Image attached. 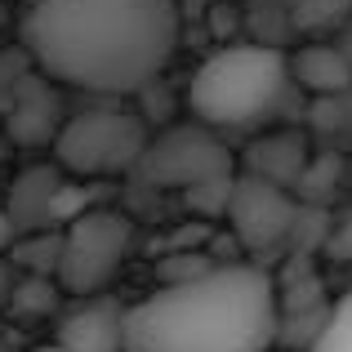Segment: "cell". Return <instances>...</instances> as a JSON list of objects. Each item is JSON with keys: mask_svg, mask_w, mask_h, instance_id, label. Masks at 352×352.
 <instances>
[{"mask_svg": "<svg viewBox=\"0 0 352 352\" xmlns=\"http://www.w3.org/2000/svg\"><path fill=\"white\" fill-rule=\"evenodd\" d=\"M179 23V0H32L23 41L63 85L134 94L174 58Z\"/></svg>", "mask_w": 352, "mask_h": 352, "instance_id": "1", "label": "cell"}, {"mask_svg": "<svg viewBox=\"0 0 352 352\" xmlns=\"http://www.w3.org/2000/svg\"><path fill=\"white\" fill-rule=\"evenodd\" d=\"M276 285L258 263H219L125 308V352H267Z\"/></svg>", "mask_w": 352, "mask_h": 352, "instance_id": "2", "label": "cell"}, {"mask_svg": "<svg viewBox=\"0 0 352 352\" xmlns=\"http://www.w3.org/2000/svg\"><path fill=\"white\" fill-rule=\"evenodd\" d=\"M290 89V63L272 45H223L188 80V107L201 125H250Z\"/></svg>", "mask_w": 352, "mask_h": 352, "instance_id": "3", "label": "cell"}, {"mask_svg": "<svg viewBox=\"0 0 352 352\" xmlns=\"http://www.w3.org/2000/svg\"><path fill=\"white\" fill-rule=\"evenodd\" d=\"M143 147L147 125L134 112H116V107L76 112L54 129V156L63 174H76V179H107V174L134 170Z\"/></svg>", "mask_w": 352, "mask_h": 352, "instance_id": "4", "label": "cell"}, {"mask_svg": "<svg viewBox=\"0 0 352 352\" xmlns=\"http://www.w3.org/2000/svg\"><path fill=\"white\" fill-rule=\"evenodd\" d=\"M129 254V219L116 210H85L72 219L58 245V285L67 294H98Z\"/></svg>", "mask_w": 352, "mask_h": 352, "instance_id": "5", "label": "cell"}, {"mask_svg": "<svg viewBox=\"0 0 352 352\" xmlns=\"http://www.w3.org/2000/svg\"><path fill=\"white\" fill-rule=\"evenodd\" d=\"M134 170L156 188L188 192V188H201V183L223 179L232 170V152L210 134V125H170L156 138H147Z\"/></svg>", "mask_w": 352, "mask_h": 352, "instance_id": "6", "label": "cell"}, {"mask_svg": "<svg viewBox=\"0 0 352 352\" xmlns=\"http://www.w3.org/2000/svg\"><path fill=\"white\" fill-rule=\"evenodd\" d=\"M223 214L232 223V232L241 236V245H250V250L285 245L294 236V223H299V206L290 201V192L281 183L258 179V174L232 179Z\"/></svg>", "mask_w": 352, "mask_h": 352, "instance_id": "7", "label": "cell"}, {"mask_svg": "<svg viewBox=\"0 0 352 352\" xmlns=\"http://www.w3.org/2000/svg\"><path fill=\"white\" fill-rule=\"evenodd\" d=\"M58 352H125V308L116 299L80 294V308H72L58 321Z\"/></svg>", "mask_w": 352, "mask_h": 352, "instance_id": "8", "label": "cell"}, {"mask_svg": "<svg viewBox=\"0 0 352 352\" xmlns=\"http://www.w3.org/2000/svg\"><path fill=\"white\" fill-rule=\"evenodd\" d=\"M58 183H63V170H54V165H32V170H23L14 179L5 210L18 232H41L45 223H54V192H58Z\"/></svg>", "mask_w": 352, "mask_h": 352, "instance_id": "9", "label": "cell"}, {"mask_svg": "<svg viewBox=\"0 0 352 352\" xmlns=\"http://www.w3.org/2000/svg\"><path fill=\"white\" fill-rule=\"evenodd\" d=\"M285 63H290V80L308 85L312 94H321V98L352 89V63L339 45H303V50Z\"/></svg>", "mask_w": 352, "mask_h": 352, "instance_id": "10", "label": "cell"}, {"mask_svg": "<svg viewBox=\"0 0 352 352\" xmlns=\"http://www.w3.org/2000/svg\"><path fill=\"white\" fill-rule=\"evenodd\" d=\"M303 165H308V147H303L299 134H267L250 147V174H258L267 183H281V188L299 183Z\"/></svg>", "mask_w": 352, "mask_h": 352, "instance_id": "11", "label": "cell"}, {"mask_svg": "<svg viewBox=\"0 0 352 352\" xmlns=\"http://www.w3.org/2000/svg\"><path fill=\"white\" fill-rule=\"evenodd\" d=\"M58 294H63V285H58V281H50L45 272L14 276L5 308H14L18 317H50V312H58Z\"/></svg>", "mask_w": 352, "mask_h": 352, "instance_id": "12", "label": "cell"}, {"mask_svg": "<svg viewBox=\"0 0 352 352\" xmlns=\"http://www.w3.org/2000/svg\"><path fill=\"white\" fill-rule=\"evenodd\" d=\"M352 14V0H294V27L299 32H335V27H344Z\"/></svg>", "mask_w": 352, "mask_h": 352, "instance_id": "13", "label": "cell"}, {"mask_svg": "<svg viewBox=\"0 0 352 352\" xmlns=\"http://www.w3.org/2000/svg\"><path fill=\"white\" fill-rule=\"evenodd\" d=\"M58 245H63V236H54V232H36V236H27V241H14L5 258H9V263H27L32 272L54 276V267H58Z\"/></svg>", "mask_w": 352, "mask_h": 352, "instance_id": "14", "label": "cell"}, {"mask_svg": "<svg viewBox=\"0 0 352 352\" xmlns=\"http://www.w3.org/2000/svg\"><path fill=\"white\" fill-rule=\"evenodd\" d=\"M312 352H352V290L330 308V317H326V326H321Z\"/></svg>", "mask_w": 352, "mask_h": 352, "instance_id": "15", "label": "cell"}, {"mask_svg": "<svg viewBox=\"0 0 352 352\" xmlns=\"http://www.w3.org/2000/svg\"><path fill=\"white\" fill-rule=\"evenodd\" d=\"M18 241V228H14V219H9V210L0 206V258L9 254V245Z\"/></svg>", "mask_w": 352, "mask_h": 352, "instance_id": "16", "label": "cell"}, {"mask_svg": "<svg viewBox=\"0 0 352 352\" xmlns=\"http://www.w3.org/2000/svg\"><path fill=\"white\" fill-rule=\"evenodd\" d=\"M9 285H14V267H9V258H0V308L9 299Z\"/></svg>", "mask_w": 352, "mask_h": 352, "instance_id": "17", "label": "cell"}, {"mask_svg": "<svg viewBox=\"0 0 352 352\" xmlns=\"http://www.w3.org/2000/svg\"><path fill=\"white\" fill-rule=\"evenodd\" d=\"M339 50H344V54H348V63H352V41H348V45H339Z\"/></svg>", "mask_w": 352, "mask_h": 352, "instance_id": "18", "label": "cell"}, {"mask_svg": "<svg viewBox=\"0 0 352 352\" xmlns=\"http://www.w3.org/2000/svg\"><path fill=\"white\" fill-rule=\"evenodd\" d=\"M41 352H58V348H41Z\"/></svg>", "mask_w": 352, "mask_h": 352, "instance_id": "19", "label": "cell"}, {"mask_svg": "<svg viewBox=\"0 0 352 352\" xmlns=\"http://www.w3.org/2000/svg\"><path fill=\"white\" fill-rule=\"evenodd\" d=\"M0 352H9V348H5V344H0Z\"/></svg>", "mask_w": 352, "mask_h": 352, "instance_id": "20", "label": "cell"}]
</instances>
